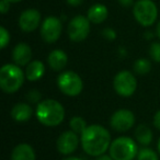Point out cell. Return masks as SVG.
<instances>
[{"label": "cell", "instance_id": "83f0119b", "mask_svg": "<svg viewBox=\"0 0 160 160\" xmlns=\"http://www.w3.org/2000/svg\"><path fill=\"white\" fill-rule=\"evenodd\" d=\"M152 123H153V126H155L156 128L159 129V131H160V110H159V111L156 112L155 116H153Z\"/></svg>", "mask_w": 160, "mask_h": 160}, {"label": "cell", "instance_id": "7c38bea8", "mask_svg": "<svg viewBox=\"0 0 160 160\" xmlns=\"http://www.w3.org/2000/svg\"><path fill=\"white\" fill-rule=\"evenodd\" d=\"M41 23V13L36 9H27L19 17V27L23 32L35 31Z\"/></svg>", "mask_w": 160, "mask_h": 160}, {"label": "cell", "instance_id": "9c48e42d", "mask_svg": "<svg viewBox=\"0 0 160 160\" xmlns=\"http://www.w3.org/2000/svg\"><path fill=\"white\" fill-rule=\"evenodd\" d=\"M62 24L60 19L57 17L49 16L41 24V36L48 44L57 42L58 38L62 35Z\"/></svg>", "mask_w": 160, "mask_h": 160}, {"label": "cell", "instance_id": "f546056e", "mask_svg": "<svg viewBox=\"0 0 160 160\" xmlns=\"http://www.w3.org/2000/svg\"><path fill=\"white\" fill-rule=\"evenodd\" d=\"M67 3L71 7H78L83 2V0H66Z\"/></svg>", "mask_w": 160, "mask_h": 160}, {"label": "cell", "instance_id": "d4e9b609", "mask_svg": "<svg viewBox=\"0 0 160 160\" xmlns=\"http://www.w3.org/2000/svg\"><path fill=\"white\" fill-rule=\"evenodd\" d=\"M10 42V33L5 27H0V47L1 48H6Z\"/></svg>", "mask_w": 160, "mask_h": 160}, {"label": "cell", "instance_id": "603a6c76", "mask_svg": "<svg viewBox=\"0 0 160 160\" xmlns=\"http://www.w3.org/2000/svg\"><path fill=\"white\" fill-rule=\"evenodd\" d=\"M149 56L156 62H160V42L151 43L149 47Z\"/></svg>", "mask_w": 160, "mask_h": 160}, {"label": "cell", "instance_id": "52a82bcc", "mask_svg": "<svg viewBox=\"0 0 160 160\" xmlns=\"http://www.w3.org/2000/svg\"><path fill=\"white\" fill-rule=\"evenodd\" d=\"M113 88L118 96L128 98L133 96L137 89V80L129 70H121L113 79Z\"/></svg>", "mask_w": 160, "mask_h": 160}, {"label": "cell", "instance_id": "4dcf8cb0", "mask_svg": "<svg viewBox=\"0 0 160 160\" xmlns=\"http://www.w3.org/2000/svg\"><path fill=\"white\" fill-rule=\"evenodd\" d=\"M96 160H114V159L110 155H105V153H103V155H101V156H99V157H97Z\"/></svg>", "mask_w": 160, "mask_h": 160}, {"label": "cell", "instance_id": "8fae6325", "mask_svg": "<svg viewBox=\"0 0 160 160\" xmlns=\"http://www.w3.org/2000/svg\"><path fill=\"white\" fill-rule=\"evenodd\" d=\"M78 146H79L78 134H76L71 129L60 134L59 137L57 138V142H56V147H57L58 152L65 156L71 155L72 152H75L77 150Z\"/></svg>", "mask_w": 160, "mask_h": 160}, {"label": "cell", "instance_id": "836d02e7", "mask_svg": "<svg viewBox=\"0 0 160 160\" xmlns=\"http://www.w3.org/2000/svg\"><path fill=\"white\" fill-rule=\"evenodd\" d=\"M10 3H17V2H20V1H22V0H8Z\"/></svg>", "mask_w": 160, "mask_h": 160}, {"label": "cell", "instance_id": "44dd1931", "mask_svg": "<svg viewBox=\"0 0 160 160\" xmlns=\"http://www.w3.org/2000/svg\"><path fill=\"white\" fill-rule=\"evenodd\" d=\"M151 70V62L147 58H138L134 62V71L139 76H145Z\"/></svg>", "mask_w": 160, "mask_h": 160}, {"label": "cell", "instance_id": "cb8c5ba5", "mask_svg": "<svg viewBox=\"0 0 160 160\" xmlns=\"http://www.w3.org/2000/svg\"><path fill=\"white\" fill-rule=\"evenodd\" d=\"M25 98H27V100L30 103H36V104H38L41 102V100H42V94H41V92L38 90L32 89L28 92Z\"/></svg>", "mask_w": 160, "mask_h": 160}, {"label": "cell", "instance_id": "e575fe53", "mask_svg": "<svg viewBox=\"0 0 160 160\" xmlns=\"http://www.w3.org/2000/svg\"><path fill=\"white\" fill-rule=\"evenodd\" d=\"M157 148H158V152H159V155H160V137H159V139H158Z\"/></svg>", "mask_w": 160, "mask_h": 160}, {"label": "cell", "instance_id": "277c9868", "mask_svg": "<svg viewBox=\"0 0 160 160\" xmlns=\"http://www.w3.org/2000/svg\"><path fill=\"white\" fill-rule=\"evenodd\" d=\"M109 152L114 160H133L137 157L138 146L131 137L122 136L112 140Z\"/></svg>", "mask_w": 160, "mask_h": 160}, {"label": "cell", "instance_id": "5b68a950", "mask_svg": "<svg viewBox=\"0 0 160 160\" xmlns=\"http://www.w3.org/2000/svg\"><path fill=\"white\" fill-rule=\"evenodd\" d=\"M133 14L140 25L147 28L157 20L158 8L152 0H137L133 6Z\"/></svg>", "mask_w": 160, "mask_h": 160}, {"label": "cell", "instance_id": "ffe728a7", "mask_svg": "<svg viewBox=\"0 0 160 160\" xmlns=\"http://www.w3.org/2000/svg\"><path fill=\"white\" fill-rule=\"evenodd\" d=\"M69 126H70V129L72 132H75L78 135H81L88 127V125L85 118H81V116H72L71 120L69 121Z\"/></svg>", "mask_w": 160, "mask_h": 160}, {"label": "cell", "instance_id": "9a60e30c", "mask_svg": "<svg viewBox=\"0 0 160 160\" xmlns=\"http://www.w3.org/2000/svg\"><path fill=\"white\" fill-rule=\"evenodd\" d=\"M32 115H33V109L28 103H17L11 109V118L16 122H27L32 118Z\"/></svg>", "mask_w": 160, "mask_h": 160}, {"label": "cell", "instance_id": "f1b7e54d", "mask_svg": "<svg viewBox=\"0 0 160 160\" xmlns=\"http://www.w3.org/2000/svg\"><path fill=\"white\" fill-rule=\"evenodd\" d=\"M118 2L122 7L129 8L131 6H134V0H118Z\"/></svg>", "mask_w": 160, "mask_h": 160}, {"label": "cell", "instance_id": "7402d4cb", "mask_svg": "<svg viewBox=\"0 0 160 160\" xmlns=\"http://www.w3.org/2000/svg\"><path fill=\"white\" fill-rule=\"evenodd\" d=\"M137 160H159V158L155 150L148 147H144L138 150Z\"/></svg>", "mask_w": 160, "mask_h": 160}, {"label": "cell", "instance_id": "ba28073f", "mask_svg": "<svg viewBox=\"0 0 160 160\" xmlns=\"http://www.w3.org/2000/svg\"><path fill=\"white\" fill-rule=\"evenodd\" d=\"M90 33V21L85 16H76L70 20L67 28V34L70 41L76 43L82 42Z\"/></svg>", "mask_w": 160, "mask_h": 160}, {"label": "cell", "instance_id": "7a4b0ae2", "mask_svg": "<svg viewBox=\"0 0 160 160\" xmlns=\"http://www.w3.org/2000/svg\"><path fill=\"white\" fill-rule=\"evenodd\" d=\"M38 121L47 127H55L62 124L65 118V109L60 102L54 99H45L38 104L35 110Z\"/></svg>", "mask_w": 160, "mask_h": 160}, {"label": "cell", "instance_id": "d6a6232c", "mask_svg": "<svg viewBox=\"0 0 160 160\" xmlns=\"http://www.w3.org/2000/svg\"><path fill=\"white\" fill-rule=\"evenodd\" d=\"M62 160H82L81 158H79V157H67V158H65V159H62Z\"/></svg>", "mask_w": 160, "mask_h": 160}, {"label": "cell", "instance_id": "d6986e66", "mask_svg": "<svg viewBox=\"0 0 160 160\" xmlns=\"http://www.w3.org/2000/svg\"><path fill=\"white\" fill-rule=\"evenodd\" d=\"M135 138L137 144L146 147L152 142V132L146 124H140L135 129Z\"/></svg>", "mask_w": 160, "mask_h": 160}, {"label": "cell", "instance_id": "4316f807", "mask_svg": "<svg viewBox=\"0 0 160 160\" xmlns=\"http://www.w3.org/2000/svg\"><path fill=\"white\" fill-rule=\"evenodd\" d=\"M10 9V2L8 1V0H1L0 1V11H1V13L5 14L7 13L8 11H9Z\"/></svg>", "mask_w": 160, "mask_h": 160}, {"label": "cell", "instance_id": "30bf717a", "mask_svg": "<svg viewBox=\"0 0 160 160\" xmlns=\"http://www.w3.org/2000/svg\"><path fill=\"white\" fill-rule=\"evenodd\" d=\"M135 124V115L131 110L120 109L115 111L111 116L110 125L116 132H127Z\"/></svg>", "mask_w": 160, "mask_h": 160}, {"label": "cell", "instance_id": "3957f363", "mask_svg": "<svg viewBox=\"0 0 160 160\" xmlns=\"http://www.w3.org/2000/svg\"><path fill=\"white\" fill-rule=\"evenodd\" d=\"M25 72L17 64H6L0 69V88L5 93H16L25 80Z\"/></svg>", "mask_w": 160, "mask_h": 160}, {"label": "cell", "instance_id": "2e32d148", "mask_svg": "<svg viewBox=\"0 0 160 160\" xmlns=\"http://www.w3.org/2000/svg\"><path fill=\"white\" fill-rule=\"evenodd\" d=\"M11 160H36L33 147L27 142L17 145L11 152Z\"/></svg>", "mask_w": 160, "mask_h": 160}, {"label": "cell", "instance_id": "1f68e13d", "mask_svg": "<svg viewBox=\"0 0 160 160\" xmlns=\"http://www.w3.org/2000/svg\"><path fill=\"white\" fill-rule=\"evenodd\" d=\"M156 33H157V36L160 38V21L158 22L157 28H156Z\"/></svg>", "mask_w": 160, "mask_h": 160}, {"label": "cell", "instance_id": "5bb4252c", "mask_svg": "<svg viewBox=\"0 0 160 160\" xmlns=\"http://www.w3.org/2000/svg\"><path fill=\"white\" fill-rule=\"evenodd\" d=\"M47 62H48L51 69L55 71H60L67 66L68 56L62 49H54L49 53L48 57H47Z\"/></svg>", "mask_w": 160, "mask_h": 160}, {"label": "cell", "instance_id": "4fadbf2b", "mask_svg": "<svg viewBox=\"0 0 160 160\" xmlns=\"http://www.w3.org/2000/svg\"><path fill=\"white\" fill-rule=\"evenodd\" d=\"M12 59L18 66H27L31 62L32 49L27 43H19L12 51Z\"/></svg>", "mask_w": 160, "mask_h": 160}, {"label": "cell", "instance_id": "e0dca14e", "mask_svg": "<svg viewBox=\"0 0 160 160\" xmlns=\"http://www.w3.org/2000/svg\"><path fill=\"white\" fill-rule=\"evenodd\" d=\"M108 8L102 3H96V5L91 6L88 9L87 12V18L89 21L94 24H100V23L104 22L108 18Z\"/></svg>", "mask_w": 160, "mask_h": 160}, {"label": "cell", "instance_id": "484cf974", "mask_svg": "<svg viewBox=\"0 0 160 160\" xmlns=\"http://www.w3.org/2000/svg\"><path fill=\"white\" fill-rule=\"evenodd\" d=\"M102 35L104 36L107 40L114 41L116 38V32L114 31L113 29H110V28H108V29H104L102 31Z\"/></svg>", "mask_w": 160, "mask_h": 160}, {"label": "cell", "instance_id": "8992f818", "mask_svg": "<svg viewBox=\"0 0 160 160\" xmlns=\"http://www.w3.org/2000/svg\"><path fill=\"white\" fill-rule=\"evenodd\" d=\"M57 87L65 96L77 97L82 92L83 82L81 77L77 72L72 70H67L58 75Z\"/></svg>", "mask_w": 160, "mask_h": 160}, {"label": "cell", "instance_id": "6da1fadb", "mask_svg": "<svg viewBox=\"0 0 160 160\" xmlns=\"http://www.w3.org/2000/svg\"><path fill=\"white\" fill-rule=\"evenodd\" d=\"M111 142L110 132L100 124L88 125L85 132L80 135V144L83 151L92 157H99L105 153Z\"/></svg>", "mask_w": 160, "mask_h": 160}, {"label": "cell", "instance_id": "ac0fdd59", "mask_svg": "<svg viewBox=\"0 0 160 160\" xmlns=\"http://www.w3.org/2000/svg\"><path fill=\"white\" fill-rule=\"evenodd\" d=\"M24 72L29 81H36L44 76L45 66L41 60H32L30 64L27 65V69Z\"/></svg>", "mask_w": 160, "mask_h": 160}]
</instances>
